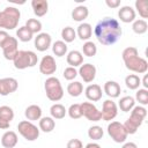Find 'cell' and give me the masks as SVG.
Wrapping results in <instances>:
<instances>
[{"mask_svg": "<svg viewBox=\"0 0 148 148\" xmlns=\"http://www.w3.org/2000/svg\"><path fill=\"white\" fill-rule=\"evenodd\" d=\"M95 37L102 45H112L119 40L123 30L119 22L112 17L102 18L94 29Z\"/></svg>", "mask_w": 148, "mask_h": 148, "instance_id": "1", "label": "cell"}, {"mask_svg": "<svg viewBox=\"0 0 148 148\" xmlns=\"http://www.w3.org/2000/svg\"><path fill=\"white\" fill-rule=\"evenodd\" d=\"M121 57H123L124 64L128 71L134 72V73H139V74H143L147 72L148 62L146 59L139 57V52H138L136 47H134V46L126 47L123 51Z\"/></svg>", "mask_w": 148, "mask_h": 148, "instance_id": "2", "label": "cell"}, {"mask_svg": "<svg viewBox=\"0 0 148 148\" xmlns=\"http://www.w3.org/2000/svg\"><path fill=\"white\" fill-rule=\"evenodd\" d=\"M146 116H147V110L143 106H141V105L134 106L131 110L130 118L123 124L127 134H134L138 131V128L142 125Z\"/></svg>", "mask_w": 148, "mask_h": 148, "instance_id": "3", "label": "cell"}, {"mask_svg": "<svg viewBox=\"0 0 148 148\" xmlns=\"http://www.w3.org/2000/svg\"><path fill=\"white\" fill-rule=\"evenodd\" d=\"M21 17V13L15 7H6L0 12V28L6 30H13L17 27Z\"/></svg>", "mask_w": 148, "mask_h": 148, "instance_id": "4", "label": "cell"}, {"mask_svg": "<svg viewBox=\"0 0 148 148\" xmlns=\"http://www.w3.org/2000/svg\"><path fill=\"white\" fill-rule=\"evenodd\" d=\"M44 89L47 98L52 102H58L64 96V89L58 77H54V76L47 77L44 82Z\"/></svg>", "mask_w": 148, "mask_h": 148, "instance_id": "5", "label": "cell"}, {"mask_svg": "<svg viewBox=\"0 0 148 148\" xmlns=\"http://www.w3.org/2000/svg\"><path fill=\"white\" fill-rule=\"evenodd\" d=\"M37 61H38V58L35 52L24 51V50H18L17 54L13 60L14 66L17 69H25L28 67H34L37 65Z\"/></svg>", "mask_w": 148, "mask_h": 148, "instance_id": "6", "label": "cell"}, {"mask_svg": "<svg viewBox=\"0 0 148 148\" xmlns=\"http://www.w3.org/2000/svg\"><path fill=\"white\" fill-rule=\"evenodd\" d=\"M18 133L27 141H35L39 136V128L29 120H22L17 125Z\"/></svg>", "mask_w": 148, "mask_h": 148, "instance_id": "7", "label": "cell"}, {"mask_svg": "<svg viewBox=\"0 0 148 148\" xmlns=\"http://www.w3.org/2000/svg\"><path fill=\"white\" fill-rule=\"evenodd\" d=\"M108 134L111 136V139L117 143H123L127 139V132L125 131V127L119 121H111L108 125Z\"/></svg>", "mask_w": 148, "mask_h": 148, "instance_id": "8", "label": "cell"}, {"mask_svg": "<svg viewBox=\"0 0 148 148\" xmlns=\"http://www.w3.org/2000/svg\"><path fill=\"white\" fill-rule=\"evenodd\" d=\"M81 105V112L82 116H84L88 120L90 121H98L102 119L101 116V111H98V109L96 108V105H94L90 102H83Z\"/></svg>", "mask_w": 148, "mask_h": 148, "instance_id": "9", "label": "cell"}, {"mask_svg": "<svg viewBox=\"0 0 148 148\" xmlns=\"http://www.w3.org/2000/svg\"><path fill=\"white\" fill-rule=\"evenodd\" d=\"M117 114H118L117 104L111 99L104 101L103 106H102V111H101L102 119L105 120V121H111L117 117Z\"/></svg>", "mask_w": 148, "mask_h": 148, "instance_id": "10", "label": "cell"}, {"mask_svg": "<svg viewBox=\"0 0 148 148\" xmlns=\"http://www.w3.org/2000/svg\"><path fill=\"white\" fill-rule=\"evenodd\" d=\"M17 45H18L17 38L9 36V38L7 39V42H6V43L3 44V46L1 47V49H2V53H3V57H5L7 60H14L15 56H16L17 52H18Z\"/></svg>", "mask_w": 148, "mask_h": 148, "instance_id": "11", "label": "cell"}, {"mask_svg": "<svg viewBox=\"0 0 148 148\" xmlns=\"http://www.w3.org/2000/svg\"><path fill=\"white\" fill-rule=\"evenodd\" d=\"M57 71V64L52 56H44L39 62V72L44 75H52Z\"/></svg>", "mask_w": 148, "mask_h": 148, "instance_id": "12", "label": "cell"}, {"mask_svg": "<svg viewBox=\"0 0 148 148\" xmlns=\"http://www.w3.org/2000/svg\"><path fill=\"white\" fill-rule=\"evenodd\" d=\"M18 88V82L14 77H3L0 79V95L7 96L14 91H16Z\"/></svg>", "mask_w": 148, "mask_h": 148, "instance_id": "13", "label": "cell"}, {"mask_svg": "<svg viewBox=\"0 0 148 148\" xmlns=\"http://www.w3.org/2000/svg\"><path fill=\"white\" fill-rule=\"evenodd\" d=\"M14 118V111L8 105L0 106V128L7 130L10 125V121Z\"/></svg>", "mask_w": 148, "mask_h": 148, "instance_id": "14", "label": "cell"}, {"mask_svg": "<svg viewBox=\"0 0 148 148\" xmlns=\"http://www.w3.org/2000/svg\"><path fill=\"white\" fill-rule=\"evenodd\" d=\"M77 74H80V76L82 77V80L87 83L92 82L95 76H96V67L92 64H82L80 66V69L77 72Z\"/></svg>", "mask_w": 148, "mask_h": 148, "instance_id": "15", "label": "cell"}, {"mask_svg": "<svg viewBox=\"0 0 148 148\" xmlns=\"http://www.w3.org/2000/svg\"><path fill=\"white\" fill-rule=\"evenodd\" d=\"M52 43V38L49 34L46 32H39L36 37H35V47L37 49V51L39 52H44L46 51Z\"/></svg>", "mask_w": 148, "mask_h": 148, "instance_id": "16", "label": "cell"}, {"mask_svg": "<svg viewBox=\"0 0 148 148\" xmlns=\"http://www.w3.org/2000/svg\"><path fill=\"white\" fill-rule=\"evenodd\" d=\"M84 94H86V97L89 101L97 102L102 98V88H101V86H98L96 83H92V84H89L86 88Z\"/></svg>", "mask_w": 148, "mask_h": 148, "instance_id": "17", "label": "cell"}, {"mask_svg": "<svg viewBox=\"0 0 148 148\" xmlns=\"http://www.w3.org/2000/svg\"><path fill=\"white\" fill-rule=\"evenodd\" d=\"M118 17L124 23H131L135 20V10L131 6H123L118 10Z\"/></svg>", "mask_w": 148, "mask_h": 148, "instance_id": "18", "label": "cell"}, {"mask_svg": "<svg viewBox=\"0 0 148 148\" xmlns=\"http://www.w3.org/2000/svg\"><path fill=\"white\" fill-rule=\"evenodd\" d=\"M17 134L14 131H7L1 136V145L5 148H14L17 145Z\"/></svg>", "mask_w": 148, "mask_h": 148, "instance_id": "19", "label": "cell"}, {"mask_svg": "<svg viewBox=\"0 0 148 148\" xmlns=\"http://www.w3.org/2000/svg\"><path fill=\"white\" fill-rule=\"evenodd\" d=\"M120 91H121V88H120L118 82H116V81H106L104 83V92L109 97L117 98V97H119Z\"/></svg>", "mask_w": 148, "mask_h": 148, "instance_id": "20", "label": "cell"}, {"mask_svg": "<svg viewBox=\"0 0 148 148\" xmlns=\"http://www.w3.org/2000/svg\"><path fill=\"white\" fill-rule=\"evenodd\" d=\"M66 60H67V64L71 66V67H77V66H81L83 64V56L80 51L77 50H73V51H69L67 53V57H66Z\"/></svg>", "mask_w": 148, "mask_h": 148, "instance_id": "21", "label": "cell"}, {"mask_svg": "<svg viewBox=\"0 0 148 148\" xmlns=\"http://www.w3.org/2000/svg\"><path fill=\"white\" fill-rule=\"evenodd\" d=\"M31 7L34 9V13L36 16L42 17L44 16L49 10V3L46 0H32Z\"/></svg>", "mask_w": 148, "mask_h": 148, "instance_id": "22", "label": "cell"}, {"mask_svg": "<svg viewBox=\"0 0 148 148\" xmlns=\"http://www.w3.org/2000/svg\"><path fill=\"white\" fill-rule=\"evenodd\" d=\"M89 15V9L88 7L83 6V5H80V6H76L73 10H72V18L76 22H82L84 21Z\"/></svg>", "mask_w": 148, "mask_h": 148, "instance_id": "23", "label": "cell"}, {"mask_svg": "<svg viewBox=\"0 0 148 148\" xmlns=\"http://www.w3.org/2000/svg\"><path fill=\"white\" fill-rule=\"evenodd\" d=\"M24 116L27 117V119L29 121L30 120H39L42 118V109H40V106H38L36 104H31L25 109Z\"/></svg>", "mask_w": 148, "mask_h": 148, "instance_id": "24", "label": "cell"}, {"mask_svg": "<svg viewBox=\"0 0 148 148\" xmlns=\"http://www.w3.org/2000/svg\"><path fill=\"white\" fill-rule=\"evenodd\" d=\"M76 36L82 40H88L92 35V28L89 23H81L76 29Z\"/></svg>", "mask_w": 148, "mask_h": 148, "instance_id": "25", "label": "cell"}, {"mask_svg": "<svg viewBox=\"0 0 148 148\" xmlns=\"http://www.w3.org/2000/svg\"><path fill=\"white\" fill-rule=\"evenodd\" d=\"M56 127V121L52 117H43L39 119V130L45 132V133H50L54 130Z\"/></svg>", "mask_w": 148, "mask_h": 148, "instance_id": "26", "label": "cell"}, {"mask_svg": "<svg viewBox=\"0 0 148 148\" xmlns=\"http://www.w3.org/2000/svg\"><path fill=\"white\" fill-rule=\"evenodd\" d=\"M118 106L123 112H130L135 106V99L132 96H124L120 98Z\"/></svg>", "mask_w": 148, "mask_h": 148, "instance_id": "27", "label": "cell"}, {"mask_svg": "<svg viewBox=\"0 0 148 148\" xmlns=\"http://www.w3.org/2000/svg\"><path fill=\"white\" fill-rule=\"evenodd\" d=\"M50 113H51V117L53 119H62L66 116L67 110L65 109V106L62 104L56 103L50 108Z\"/></svg>", "mask_w": 148, "mask_h": 148, "instance_id": "28", "label": "cell"}, {"mask_svg": "<svg viewBox=\"0 0 148 148\" xmlns=\"http://www.w3.org/2000/svg\"><path fill=\"white\" fill-rule=\"evenodd\" d=\"M83 91V86L79 81H73L67 86V92L72 97H79Z\"/></svg>", "mask_w": 148, "mask_h": 148, "instance_id": "29", "label": "cell"}, {"mask_svg": "<svg viewBox=\"0 0 148 148\" xmlns=\"http://www.w3.org/2000/svg\"><path fill=\"white\" fill-rule=\"evenodd\" d=\"M52 52L57 57H64L67 53V44L62 40H56L52 44Z\"/></svg>", "mask_w": 148, "mask_h": 148, "instance_id": "30", "label": "cell"}, {"mask_svg": "<svg viewBox=\"0 0 148 148\" xmlns=\"http://www.w3.org/2000/svg\"><path fill=\"white\" fill-rule=\"evenodd\" d=\"M125 84H126V87H127L128 89L135 90V89H138V88L140 87L141 80H140V77H139L138 75H135V74H130V75H127V76L125 77Z\"/></svg>", "mask_w": 148, "mask_h": 148, "instance_id": "31", "label": "cell"}, {"mask_svg": "<svg viewBox=\"0 0 148 148\" xmlns=\"http://www.w3.org/2000/svg\"><path fill=\"white\" fill-rule=\"evenodd\" d=\"M148 29V24L145 20L140 18V20H134L133 24H132V30L136 34V35H142L145 32H147Z\"/></svg>", "mask_w": 148, "mask_h": 148, "instance_id": "32", "label": "cell"}, {"mask_svg": "<svg viewBox=\"0 0 148 148\" xmlns=\"http://www.w3.org/2000/svg\"><path fill=\"white\" fill-rule=\"evenodd\" d=\"M61 38L65 43H72L76 38V32L72 27H65L61 30Z\"/></svg>", "mask_w": 148, "mask_h": 148, "instance_id": "33", "label": "cell"}, {"mask_svg": "<svg viewBox=\"0 0 148 148\" xmlns=\"http://www.w3.org/2000/svg\"><path fill=\"white\" fill-rule=\"evenodd\" d=\"M103 135H104V131H103V128H102L101 126H98V125L91 126V127H89V130H88V136H89L91 140H95V141L101 140V139L103 138Z\"/></svg>", "mask_w": 148, "mask_h": 148, "instance_id": "34", "label": "cell"}, {"mask_svg": "<svg viewBox=\"0 0 148 148\" xmlns=\"http://www.w3.org/2000/svg\"><path fill=\"white\" fill-rule=\"evenodd\" d=\"M16 36H17V38L21 40V42H29V40H31L32 39V34L30 32V30L25 27V25H23V27H21V28H18L17 30H16Z\"/></svg>", "mask_w": 148, "mask_h": 148, "instance_id": "35", "label": "cell"}, {"mask_svg": "<svg viewBox=\"0 0 148 148\" xmlns=\"http://www.w3.org/2000/svg\"><path fill=\"white\" fill-rule=\"evenodd\" d=\"M135 9L139 12V15L142 18L148 17V2H147V0H136L135 1Z\"/></svg>", "mask_w": 148, "mask_h": 148, "instance_id": "36", "label": "cell"}, {"mask_svg": "<svg viewBox=\"0 0 148 148\" xmlns=\"http://www.w3.org/2000/svg\"><path fill=\"white\" fill-rule=\"evenodd\" d=\"M25 27L30 30V32L32 35L34 34H37V32H40V30H42V23L37 18H29L25 22Z\"/></svg>", "mask_w": 148, "mask_h": 148, "instance_id": "37", "label": "cell"}, {"mask_svg": "<svg viewBox=\"0 0 148 148\" xmlns=\"http://www.w3.org/2000/svg\"><path fill=\"white\" fill-rule=\"evenodd\" d=\"M82 52L87 57H94L97 53V46L95 45V43L87 40L82 46Z\"/></svg>", "mask_w": 148, "mask_h": 148, "instance_id": "38", "label": "cell"}, {"mask_svg": "<svg viewBox=\"0 0 148 148\" xmlns=\"http://www.w3.org/2000/svg\"><path fill=\"white\" fill-rule=\"evenodd\" d=\"M67 113L68 116L72 118V119H79L82 117V112H81V105L75 103V104H72L68 110H67Z\"/></svg>", "mask_w": 148, "mask_h": 148, "instance_id": "39", "label": "cell"}, {"mask_svg": "<svg viewBox=\"0 0 148 148\" xmlns=\"http://www.w3.org/2000/svg\"><path fill=\"white\" fill-rule=\"evenodd\" d=\"M135 99L139 102L141 105H147L148 104V90L147 89H139L135 94Z\"/></svg>", "mask_w": 148, "mask_h": 148, "instance_id": "40", "label": "cell"}, {"mask_svg": "<svg viewBox=\"0 0 148 148\" xmlns=\"http://www.w3.org/2000/svg\"><path fill=\"white\" fill-rule=\"evenodd\" d=\"M62 75H64V77L66 79V80H68V81H72V80H74L76 76H77V71L74 68V67H66L65 69H64V73H62Z\"/></svg>", "mask_w": 148, "mask_h": 148, "instance_id": "41", "label": "cell"}, {"mask_svg": "<svg viewBox=\"0 0 148 148\" xmlns=\"http://www.w3.org/2000/svg\"><path fill=\"white\" fill-rule=\"evenodd\" d=\"M67 148H83V145L79 139H71L67 142Z\"/></svg>", "mask_w": 148, "mask_h": 148, "instance_id": "42", "label": "cell"}, {"mask_svg": "<svg viewBox=\"0 0 148 148\" xmlns=\"http://www.w3.org/2000/svg\"><path fill=\"white\" fill-rule=\"evenodd\" d=\"M9 38V35L6 30H0V47L3 46V44L7 42V39Z\"/></svg>", "mask_w": 148, "mask_h": 148, "instance_id": "43", "label": "cell"}, {"mask_svg": "<svg viewBox=\"0 0 148 148\" xmlns=\"http://www.w3.org/2000/svg\"><path fill=\"white\" fill-rule=\"evenodd\" d=\"M105 3L110 8H118L120 6V0H105Z\"/></svg>", "mask_w": 148, "mask_h": 148, "instance_id": "44", "label": "cell"}, {"mask_svg": "<svg viewBox=\"0 0 148 148\" xmlns=\"http://www.w3.org/2000/svg\"><path fill=\"white\" fill-rule=\"evenodd\" d=\"M121 148H138V146L134 142H125Z\"/></svg>", "mask_w": 148, "mask_h": 148, "instance_id": "45", "label": "cell"}, {"mask_svg": "<svg viewBox=\"0 0 148 148\" xmlns=\"http://www.w3.org/2000/svg\"><path fill=\"white\" fill-rule=\"evenodd\" d=\"M86 148H101V146L98 143H95V142H90L86 146Z\"/></svg>", "mask_w": 148, "mask_h": 148, "instance_id": "46", "label": "cell"}, {"mask_svg": "<svg viewBox=\"0 0 148 148\" xmlns=\"http://www.w3.org/2000/svg\"><path fill=\"white\" fill-rule=\"evenodd\" d=\"M142 84H143L145 89H147V88H148V76H147V75H145V76H143V80H142Z\"/></svg>", "mask_w": 148, "mask_h": 148, "instance_id": "47", "label": "cell"}]
</instances>
